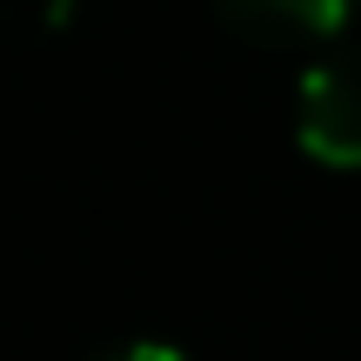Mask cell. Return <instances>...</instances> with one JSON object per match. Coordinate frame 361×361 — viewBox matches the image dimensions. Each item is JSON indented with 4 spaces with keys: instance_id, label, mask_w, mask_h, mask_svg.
I'll use <instances>...</instances> for the list:
<instances>
[{
    "instance_id": "cell-1",
    "label": "cell",
    "mask_w": 361,
    "mask_h": 361,
    "mask_svg": "<svg viewBox=\"0 0 361 361\" xmlns=\"http://www.w3.org/2000/svg\"><path fill=\"white\" fill-rule=\"evenodd\" d=\"M295 141L322 168H361V54H328L301 74Z\"/></svg>"
},
{
    "instance_id": "cell-2",
    "label": "cell",
    "mask_w": 361,
    "mask_h": 361,
    "mask_svg": "<svg viewBox=\"0 0 361 361\" xmlns=\"http://www.w3.org/2000/svg\"><path fill=\"white\" fill-rule=\"evenodd\" d=\"M214 7L234 34L281 47V40H335L355 0H214Z\"/></svg>"
},
{
    "instance_id": "cell-3",
    "label": "cell",
    "mask_w": 361,
    "mask_h": 361,
    "mask_svg": "<svg viewBox=\"0 0 361 361\" xmlns=\"http://www.w3.org/2000/svg\"><path fill=\"white\" fill-rule=\"evenodd\" d=\"M107 361H188V355L168 348V341H134V348H121V355H107Z\"/></svg>"
}]
</instances>
